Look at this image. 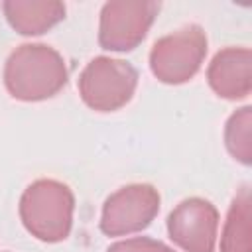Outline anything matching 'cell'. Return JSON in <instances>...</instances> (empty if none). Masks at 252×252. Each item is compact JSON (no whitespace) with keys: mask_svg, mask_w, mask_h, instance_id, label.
I'll return each mask as SVG.
<instances>
[{"mask_svg":"<svg viewBox=\"0 0 252 252\" xmlns=\"http://www.w3.org/2000/svg\"><path fill=\"white\" fill-rule=\"evenodd\" d=\"M4 83L10 94L20 100H43L63 89L67 67L53 47L26 43L8 57Z\"/></svg>","mask_w":252,"mask_h":252,"instance_id":"6da1fadb","label":"cell"},{"mask_svg":"<svg viewBox=\"0 0 252 252\" xmlns=\"http://www.w3.org/2000/svg\"><path fill=\"white\" fill-rule=\"evenodd\" d=\"M73 207L75 199L67 185L53 179H39L24 191L20 217L35 238L59 242L71 230Z\"/></svg>","mask_w":252,"mask_h":252,"instance_id":"7a4b0ae2","label":"cell"},{"mask_svg":"<svg viewBox=\"0 0 252 252\" xmlns=\"http://www.w3.org/2000/svg\"><path fill=\"white\" fill-rule=\"evenodd\" d=\"M136 81L138 73L130 63L110 57H96L81 73L79 91L91 108L108 112L124 106L132 98Z\"/></svg>","mask_w":252,"mask_h":252,"instance_id":"3957f363","label":"cell"},{"mask_svg":"<svg viewBox=\"0 0 252 252\" xmlns=\"http://www.w3.org/2000/svg\"><path fill=\"white\" fill-rule=\"evenodd\" d=\"M207 53V35L197 26H187L158 39L150 53V67L163 83L189 81Z\"/></svg>","mask_w":252,"mask_h":252,"instance_id":"277c9868","label":"cell"},{"mask_svg":"<svg viewBox=\"0 0 252 252\" xmlns=\"http://www.w3.org/2000/svg\"><path fill=\"white\" fill-rule=\"evenodd\" d=\"M159 12L158 2H108L100 12L98 41L110 51L134 49L148 33Z\"/></svg>","mask_w":252,"mask_h":252,"instance_id":"5b68a950","label":"cell"},{"mask_svg":"<svg viewBox=\"0 0 252 252\" xmlns=\"http://www.w3.org/2000/svg\"><path fill=\"white\" fill-rule=\"evenodd\" d=\"M159 211V195L152 185H128L110 195L102 207L100 228L108 236L146 228Z\"/></svg>","mask_w":252,"mask_h":252,"instance_id":"8992f818","label":"cell"},{"mask_svg":"<svg viewBox=\"0 0 252 252\" xmlns=\"http://www.w3.org/2000/svg\"><path fill=\"white\" fill-rule=\"evenodd\" d=\"M219 228L217 209L199 197L181 201L167 219L169 238L185 252H213Z\"/></svg>","mask_w":252,"mask_h":252,"instance_id":"52a82bcc","label":"cell"},{"mask_svg":"<svg viewBox=\"0 0 252 252\" xmlns=\"http://www.w3.org/2000/svg\"><path fill=\"white\" fill-rule=\"evenodd\" d=\"M209 83L222 98H244L252 87V53L244 47H228L209 65Z\"/></svg>","mask_w":252,"mask_h":252,"instance_id":"ba28073f","label":"cell"},{"mask_svg":"<svg viewBox=\"0 0 252 252\" xmlns=\"http://www.w3.org/2000/svg\"><path fill=\"white\" fill-rule=\"evenodd\" d=\"M4 14L10 26L24 35H37L63 20L65 6L61 2H6Z\"/></svg>","mask_w":252,"mask_h":252,"instance_id":"9c48e42d","label":"cell"},{"mask_svg":"<svg viewBox=\"0 0 252 252\" xmlns=\"http://www.w3.org/2000/svg\"><path fill=\"white\" fill-rule=\"evenodd\" d=\"M250 191L242 187L228 211L226 224L220 238L222 252H252V236H250Z\"/></svg>","mask_w":252,"mask_h":252,"instance_id":"30bf717a","label":"cell"},{"mask_svg":"<svg viewBox=\"0 0 252 252\" xmlns=\"http://www.w3.org/2000/svg\"><path fill=\"white\" fill-rule=\"evenodd\" d=\"M224 140H226V148L228 152L242 163H250L252 161V108L244 106L240 110H236L230 120L226 122V130H224Z\"/></svg>","mask_w":252,"mask_h":252,"instance_id":"8fae6325","label":"cell"},{"mask_svg":"<svg viewBox=\"0 0 252 252\" xmlns=\"http://www.w3.org/2000/svg\"><path fill=\"white\" fill-rule=\"evenodd\" d=\"M108 252H173V250L152 238H130L112 244Z\"/></svg>","mask_w":252,"mask_h":252,"instance_id":"7c38bea8","label":"cell"}]
</instances>
